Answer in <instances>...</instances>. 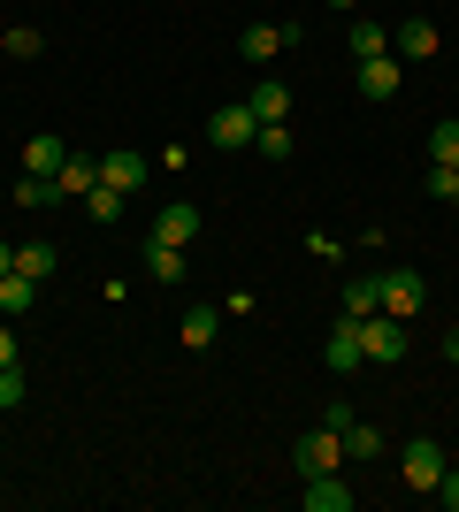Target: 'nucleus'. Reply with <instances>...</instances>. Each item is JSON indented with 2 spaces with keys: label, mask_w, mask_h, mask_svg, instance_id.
<instances>
[{
  "label": "nucleus",
  "mask_w": 459,
  "mask_h": 512,
  "mask_svg": "<svg viewBox=\"0 0 459 512\" xmlns=\"http://www.w3.org/2000/svg\"><path fill=\"white\" fill-rule=\"evenodd\" d=\"M253 138H261V115H253L245 100H230V107H215V115H207V146L238 153V146H253Z\"/></svg>",
  "instance_id": "nucleus-1"
},
{
  "label": "nucleus",
  "mask_w": 459,
  "mask_h": 512,
  "mask_svg": "<svg viewBox=\"0 0 459 512\" xmlns=\"http://www.w3.org/2000/svg\"><path fill=\"white\" fill-rule=\"evenodd\" d=\"M284 46H299V23H245V31H238V62L268 69Z\"/></svg>",
  "instance_id": "nucleus-2"
},
{
  "label": "nucleus",
  "mask_w": 459,
  "mask_h": 512,
  "mask_svg": "<svg viewBox=\"0 0 459 512\" xmlns=\"http://www.w3.org/2000/svg\"><path fill=\"white\" fill-rule=\"evenodd\" d=\"M337 459H345V436H337V428H306L299 444H291V467L299 474H337Z\"/></svg>",
  "instance_id": "nucleus-3"
},
{
  "label": "nucleus",
  "mask_w": 459,
  "mask_h": 512,
  "mask_svg": "<svg viewBox=\"0 0 459 512\" xmlns=\"http://www.w3.org/2000/svg\"><path fill=\"white\" fill-rule=\"evenodd\" d=\"M375 283H383V314H398V321H414L421 306H429V283H421L414 268H383Z\"/></svg>",
  "instance_id": "nucleus-4"
},
{
  "label": "nucleus",
  "mask_w": 459,
  "mask_h": 512,
  "mask_svg": "<svg viewBox=\"0 0 459 512\" xmlns=\"http://www.w3.org/2000/svg\"><path fill=\"white\" fill-rule=\"evenodd\" d=\"M398 474H406V490H437L444 482V451L429 444V436H414V444L398 451Z\"/></svg>",
  "instance_id": "nucleus-5"
},
{
  "label": "nucleus",
  "mask_w": 459,
  "mask_h": 512,
  "mask_svg": "<svg viewBox=\"0 0 459 512\" xmlns=\"http://www.w3.org/2000/svg\"><path fill=\"white\" fill-rule=\"evenodd\" d=\"M360 344H368V360H383V367L406 360V321L398 314H368L360 321Z\"/></svg>",
  "instance_id": "nucleus-6"
},
{
  "label": "nucleus",
  "mask_w": 459,
  "mask_h": 512,
  "mask_svg": "<svg viewBox=\"0 0 459 512\" xmlns=\"http://www.w3.org/2000/svg\"><path fill=\"white\" fill-rule=\"evenodd\" d=\"M322 367L329 375H352V367H368V344H360V321H337L322 344Z\"/></svg>",
  "instance_id": "nucleus-7"
},
{
  "label": "nucleus",
  "mask_w": 459,
  "mask_h": 512,
  "mask_svg": "<svg viewBox=\"0 0 459 512\" xmlns=\"http://www.w3.org/2000/svg\"><path fill=\"white\" fill-rule=\"evenodd\" d=\"M146 169H153V161H146V153H138V146H115L108 161H100V184H108V192H123V199H131L138 184H146Z\"/></svg>",
  "instance_id": "nucleus-8"
},
{
  "label": "nucleus",
  "mask_w": 459,
  "mask_h": 512,
  "mask_svg": "<svg viewBox=\"0 0 459 512\" xmlns=\"http://www.w3.org/2000/svg\"><path fill=\"white\" fill-rule=\"evenodd\" d=\"M199 230H207V214H199L192 199H169V207L153 214V237H169V245H192Z\"/></svg>",
  "instance_id": "nucleus-9"
},
{
  "label": "nucleus",
  "mask_w": 459,
  "mask_h": 512,
  "mask_svg": "<svg viewBox=\"0 0 459 512\" xmlns=\"http://www.w3.org/2000/svg\"><path fill=\"white\" fill-rule=\"evenodd\" d=\"M306 512H352V482L345 474H306Z\"/></svg>",
  "instance_id": "nucleus-10"
},
{
  "label": "nucleus",
  "mask_w": 459,
  "mask_h": 512,
  "mask_svg": "<svg viewBox=\"0 0 459 512\" xmlns=\"http://www.w3.org/2000/svg\"><path fill=\"white\" fill-rule=\"evenodd\" d=\"M398 54H406V62H429V54H437V46H444V31H437V23H429V16H406V23H398Z\"/></svg>",
  "instance_id": "nucleus-11"
},
{
  "label": "nucleus",
  "mask_w": 459,
  "mask_h": 512,
  "mask_svg": "<svg viewBox=\"0 0 459 512\" xmlns=\"http://www.w3.org/2000/svg\"><path fill=\"white\" fill-rule=\"evenodd\" d=\"M352 85H360V100H391L398 92V62L391 54H368V62L352 69Z\"/></svg>",
  "instance_id": "nucleus-12"
},
{
  "label": "nucleus",
  "mask_w": 459,
  "mask_h": 512,
  "mask_svg": "<svg viewBox=\"0 0 459 512\" xmlns=\"http://www.w3.org/2000/svg\"><path fill=\"white\" fill-rule=\"evenodd\" d=\"M245 107H253L261 123H291V85H284V77H261V85L245 92Z\"/></svg>",
  "instance_id": "nucleus-13"
},
{
  "label": "nucleus",
  "mask_w": 459,
  "mask_h": 512,
  "mask_svg": "<svg viewBox=\"0 0 459 512\" xmlns=\"http://www.w3.org/2000/svg\"><path fill=\"white\" fill-rule=\"evenodd\" d=\"M92 184H100V161H85V153H69L62 169H54V199H85Z\"/></svg>",
  "instance_id": "nucleus-14"
},
{
  "label": "nucleus",
  "mask_w": 459,
  "mask_h": 512,
  "mask_svg": "<svg viewBox=\"0 0 459 512\" xmlns=\"http://www.w3.org/2000/svg\"><path fill=\"white\" fill-rule=\"evenodd\" d=\"M337 306H345V321H368V314H383V283H375V276H352Z\"/></svg>",
  "instance_id": "nucleus-15"
},
{
  "label": "nucleus",
  "mask_w": 459,
  "mask_h": 512,
  "mask_svg": "<svg viewBox=\"0 0 459 512\" xmlns=\"http://www.w3.org/2000/svg\"><path fill=\"white\" fill-rule=\"evenodd\" d=\"M31 306H39V283H31V276H16V268H8V276H0V321L31 314Z\"/></svg>",
  "instance_id": "nucleus-16"
},
{
  "label": "nucleus",
  "mask_w": 459,
  "mask_h": 512,
  "mask_svg": "<svg viewBox=\"0 0 459 512\" xmlns=\"http://www.w3.org/2000/svg\"><path fill=\"white\" fill-rule=\"evenodd\" d=\"M54 268H62V253H54V245H46V237H31V245H16V276L46 283V276H54Z\"/></svg>",
  "instance_id": "nucleus-17"
},
{
  "label": "nucleus",
  "mask_w": 459,
  "mask_h": 512,
  "mask_svg": "<svg viewBox=\"0 0 459 512\" xmlns=\"http://www.w3.org/2000/svg\"><path fill=\"white\" fill-rule=\"evenodd\" d=\"M146 276H153V283H184V245L153 237V245H146Z\"/></svg>",
  "instance_id": "nucleus-18"
},
{
  "label": "nucleus",
  "mask_w": 459,
  "mask_h": 512,
  "mask_svg": "<svg viewBox=\"0 0 459 512\" xmlns=\"http://www.w3.org/2000/svg\"><path fill=\"white\" fill-rule=\"evenodd\" d=\"M176 337L192 344V352H207V344L222 337V306H192V314H184V329H176Z\"/></svg>",
  "instance_id": "nucleus-19"
},
{
  "label": "nucleus",
  "mask_w": 459,
  "mask_h": 512,
  "mask_svg": "<svg viewBox=\"0 0 459 512\" xmlns=\"http://www.w3.org/2000/svg\"><path fill=\"white\" fill-rule=\"evenodd\" d=\"M62 161H69V146H62V138H31V146H23V169H31V176H46V184H54V169H62Z\"/></svg>",
  "instance_id": "nucleus-20"
},
{
  "label": "nucleus",
  "mask_w": 459,
  "mask_h": 512,
  "mask_svg": "<svg viewBox=\"0 0 459 512\" xmlns=\"http://www.w3.org/2000/svg\"><path fill=\"white\" fill-rule=\"evenodd\" d=\"M368 54H391V31L368 16H352V62H368Z\"/></svg>",
  "instance_id": "nucleus-21"
},
{
  "label": "nucleus",
  "mask_w": 459,
  "mask_h": 512,
  "mask_svg": "<svg viewBox=\"0 0 459 512\" xmlns=\"http://www.w3.org/2000/svg\"><path fill=\"white\" fill-rule=\"evenodd\" d=\"M85 214L115 230V222H123V192H108V184H92V192H85Z\"/></svg>",
  "instance_id": "nucleus-22"
},
{
  "label": "nucleus",
  "mask_w": 459,
  "mask_h": 512,
  "mask_svg": "<svg viewBox=\"0 0 459 512\" xmlns=\"http://www.w3.org/2000/svg\"><path fill=\"white\" fill-rule=\"evenodd\" d=\"M421 192L429 199H459V169L452 161H429V169H421Z\"/></svg>",
  "instance_id": "nucleus-23"
},
{
  "label": "nucleus",
  "mask_w": 459,
  "mask_h": 512,
  "mask_svg": "<svg viewBox=\"0 0 459 512\" xmlns=\"http://www.w3.org/2000/svg\"><path fill=\"white\" fill-rule=\"evenodd\" d=\"M253 153H261V161H291V123H261Z\"/></svg>",
  "instance_id": "nucleus-24"
},
{
  "label": "nucleus",
  "mask_w": 459,
  "mask_h": 512,
  "mask_svg": "<svg viewBox=\"0 0 459 512\" xmlns=\"http://www.w3.org/2000/svg\"><path fill=\"white\" fill-rule=\"evenodd\" d=\"M375 451H383V428L352 421V428H345V459H375Z\"/></svg>",
  "instance_id": "nucleus-25"
},
{
  "label": "nucleus",
  "mask_w": 459,
  "mask_h": 512,
  "mask_svg": "<svg viewBox=\"0 0 459 512\" xmlns=\"http://www.w3.org/2000/svg\"><path fill=\"white\" fill-rule=\"evenodd\" d=\"M46 46V31H31V23H8V31H0V54H39Z\"/></svg>",
  "instance_id": "nucleus-26"
},
{
  "label": "nucleus",
  "mask_w": 459,
  "mask_h": 512,
  "mask_svg": "<svg viewBox=\"0 0 459 512\" xmlns=\"http://www.w3.org/2000/svg\"><path fill=\"white\" fill-rule=\"evenodd\" d=\"M429 161H452V169H459V123H437V130H429Z\"/></svg>",
  "instance_id": "nucleus-27"
},
{
  "label": "nucleus",
  "mask_w": 459,
  "mask_h": 512,
  "mask_svg": "<svg viewBox=\"0 0 459 512\" xmlns=\"http://www.w3.org/2000/svg\"><path fill=\"white\" fill-rule=\"evenodd\" d=\"M46 199H54V184H46V176H31V169H23V184H16V207H46Z\"/></svg>",
  "instance_id": "nucleus-28"
},
{
  "label": "nucleus",
  "mask_w": 459,
  "mask_h": 512,
  "mask_svg": "<svg viewBox=\"0 0 459 512\" xmlns=\"http://www.w3.org/2000/svg\"><path fill=\"white\" fill-rule=\"evenodd\" d=\"M23 406V367H0V413Z\"/></svg>",
  "instance_id": "nucleus-29"
},
{
  "label": "nucleus",
  "mask_w": 459,
  "mask_h": 512,
  "mask_svg": "<svg viewBox=\"0 0 459 512\" xmlns=\"http://www.w3.org/2000/svg\"><path fill=\"white\" fill-rule=\"evenodd\" d=\"M429 497H437L444 512H459V467H444V482H437V490H429Z\"/></svg>",
  "instance_id": "nucleus-30"
},
{
  "label": "nucleus",
  "mask_w": 459,
  "mask_h": 512,
  "mask_svg": "<svg viewBox=\"0 0 459 512\" xmlns=\"http://www.w3.org/2000/svg\"><path fill=\"white\" fill-rule=\"evenodd\" d=\"M0 367H16V329L0 321Z\"/></svg>",
  "instance_id": "nucleus-31"
},
{
  "label": "nucleus",
  "mask_w": 459,
  "mask_h": 512,
  "mask_svg": "<svg viewBox=\"0 0 459 512\" xmlns=\"http://www.w3.org/2000/svg\"><path fill=\"white\" fill-rule=\"evenodd\" d=\"M444 360H452V367H459V329H444Z\"/></svg>",
  "instance_id": "nucleus-32"
},
{
  "label": "nucleus",
  "mask_w": 459,
  "mask_h": 512,
  "mask_svg": "<svg viewBox=\"0 0 459 512\" xmlns=\"http://www.w3.org/2000/svg\"><path fill=\"white\" fill-rule=\"evenodd\" d=\"M8 268H16V245H8V237H0V276H8Z\"/></svg>",
  "instance_id": "nucleus-33"
},
{
  "label": "nucleus",
  "mask_w": 459,
  "mask_h": 512,
  "mask_svg": "<svg viewBox=\"0 0 459 512\" xmlns=\"http://www.w3.org/2000/svg\"><path fill=\"white\" fill-rule=\"evenodd\" d=\"M329 8H345V16H352V8H360V0H329Z\"/></svg>",
  "instance_id": "nucleus-34"
}]
</instances>
